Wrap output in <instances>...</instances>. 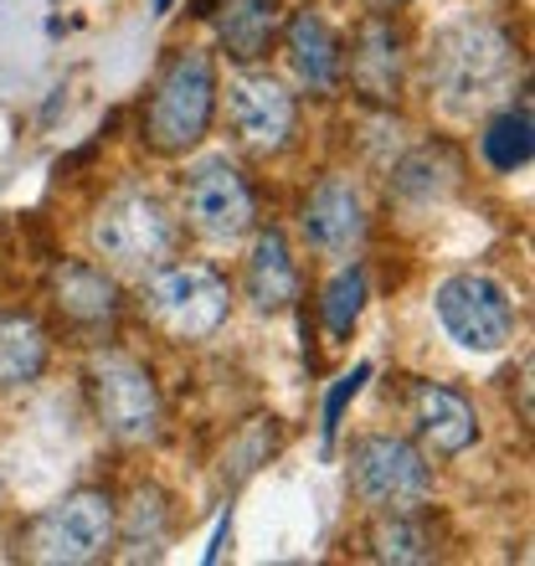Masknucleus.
Here are the masks:
<instances>
[{"label": "nucleus", "mask_w": 535, "mask_h": 566, "mask_svg": "<svg viewBox=\"0 0 535 566\" xmlns=\"http://www.w3.org/2000/svg\"><path fill=\"white\" fill-rule=\"evenodd\" d=\"M366 381H371V366L360 360L356 371H350V376H340V381L329 387V397H325V422H319V432H325V448L335 443V432H340V422H345V407L356 402V397H360V387H366Z\"/></svg>", "instance_id": "25"}, {"label": "nucleus", "mask_w": 535, "mask_h": 566, "mask_svg": "<svg viewBox=\"0 0 535 566\" xmlns=\"http://www.w3.org/2000/svg\"><path fill=\"white\" fill-rule=\"evenodd\" d=\"M93 253L124 279H145L176 253V217L145 186H124L93 217Z\"/></svg>", "instance_id": "2"}, {"label": "nucleus", "mask_w": 535, "mask_h": 566, "mask_svg": "<svg viewBox=\"0 0 535 566\" xmlns=\"http://www.w3.org/2000/svg\"><path fill=\"white\" fill-rule=\"evenodd\" d=\"M350 490L371 515H417L432 494V463L397 432H371L350 443Z\"/></svg>", "instance_id": "5"}, {"label": "nucleus", "mask_w": 535, "mask_h": 566, "mask_svg": "<svg viewBox=\"0 0 535 566\" xmlns=\"http://www.w3.org/2000/svg\"><path fill=\"white\" fill-rule=\"evenodd\" d=\"M366 269L360 263H345L335 279L325 283V298H319V319H325V329L335 335V340H345L350 329H356L360 310H366Z\"/></svg>", "instance_id": "22"}, {"label": "nucleus", "mask_w": 535, "mask_h": 566, "mask_svg": "<svg viewBox=\"0 0 535 566\" xmlns=\"http://www.w3.org/2000/svg\"><path fill=\"white\" fill-rule=\"evenodd\" d=\"M114 541H124V562H160L170 541V500L155 484H139L124 510V525H114Z\"/></svg>", "instance_id": "19"}, {"label": "nucleus", "mask_w": 535, "mask_h": 566, "mask_svg": "<svg viewBox=\"0 0 535 566\" xmlns=\"http://www.w3.org/2000/svg\"><path fill=\"white\" fill-rule=\"evenodd\" d=\"M376 6H407V0H376Z\"/></svg>", "instance_id": "27"}, {"label": "nucleus", "mask_w": 535, "mask_h": 566, "mask_svg": "<svg viewBox=\"0 0 535 566\" xmlns=\"http://www.w3.org/2000/svg\"><path fill=\"white\" fill-rule=\"evenodd\" d=\"M459 155L443 145H422L412 149L407 160H397V170H391V191L407 201V207H438L453 186H459Z\"/></svg>", "instance_id": "18"}, {"label": "nucleus", "mask_w": 535, "mask_h": 566, "mask_svg": "<svg viewBox=\"0 0 535 566\" xmlns=\"http://www.w3.org/2000/svg\"><path fill=\"white\" fill-rule=\"evenodd\" d=\"M52 304H57L62 319L77 329H108L124 310L114 273L98 269V263H83V258H77V263H62V269L52 273Z\"/></svg>", "instance_id": "14"}, {"label": "nucleus", "mask_w": 535, "mask_h": 566, "mask_svg": "<svg viewBox=\"0 0 535 566\" xmlns=\"http://www.w3.org/2000/svg\"><path fill=\"white\" fill-rule=\"evenodd\" d=\"M371 556L391 566H412V562H432V541L412 515H381L371 531Z\"/></svg>", "instance_id": "23"}, {"label": "nucleus", "mask_w": 535, "mask_h": 566, "mask_svg": "<svg viewBox=\"0 0 535 566\" xmlns=\"http://www.w3.org/2000/svg\"><path fill=\"white\" fill-rule=\"evenodd\" d=\"M438 325L448 329V340L479 356H494L515 340V304L490 273H453L438 283L432 294Z\"/></svg>", "instance_id": "9"}, {"label": "nucleus", "mask_w": 535, "mask_h": 566, "mask_svg": "<svg viewBox=\"0 0 535 566\" xmlns=\"http://www.w3.org/2000/svg\"><path fill=\"white\" fill-rule=\"evenodd\" d=\"M242 294H248V304H253L258 314L294 310V298H298V263H294V248H289V238H283L279 227L258 232L253 248H248Z\"/></svg>", "instance_id": "15"}, {"label": "nucleus", "mask_w": 535, "mask_h": 566, "mask_svg": "<svg viewBox=\"0 0 535 566\" xmlns=\"http://www.w3.org/2000/svg\"><path fill=\"white\" fill-rule=\"evenodd\" d=\"M345 73H350L360 98H371V104H391L401 93V36L387 15H371V21L360 27Z\"/></svg>", "instance_id": "16"}, {"label": "nucleus", "mask_w": 535, "mask_h": 566, "mask_svg": "<svg viewBox=\"0 0 535 566\" xmlns=\"http://www.w3.org/2000/svg\"><path fill=\"white\" fill-rule=\"evenodd\" d=\"M283 57H289V73L298 77V88L304 93H314V98L340 93L345 46L319 11H294L289 21H283Z\"/></svg>", "instance_id": "12"}, {"label": "nucleus", "mask_w": 535, "mask_h": 566, "mask_svg": "<svg viewBox=\"0 0 535 566\" xmlns=\"http://www.w3.org/2000/svg\"><path fill=\"white\" fill-rule=\"evenodd\" d=\"M479 149H484V160H490V170H500V176H515V170H525L535 155V129H531V108H500V114H490V124H484V135H479Z\"/></svg>", "instance_id": "21"}, {"label": "nucleus", "mask_w": 535, "mask_h": 566, "mask_svg": "<svg viewBox=\"0 0 535 566\" xmlns=\"http://www.w3.org/2000/svg\"><path fill=\"white\" fill-rule=\"evenodd\" d=\"M88 397L108 438L129 448H145L165 428V402L149 366H139L124 350H93L88 356Z\"/></svg>", "instance_id": "6"}, {"label": "nucleus", "mask_w": 535, "mask_h": 566, "mask_svg": "<svg viewBox=\"0 0 535 566\" xmlns=\"http://www.w3.org/2000/svg\"><path fill=\"white\" fill-rule=\"evenodd\" d=\"M211 114H217V62L207 52H176L165 62L160 83L149 93V114H145V139L160 155H186L207 139Z\"/></svg>", "instance_id": "3"}, {"label": "nucleus", "mask_w": 535, "mask_h": 566, "mask_svg": "<svg viewBox=\"0 0 535 566\" xmlns=\"http://www.w3.org/2000/svg\"><path fill=\"white\" fill-rule=\"evenodd\" d=\"M0 505H6V484H0Z\"/></svg>", "instance_id": "28"}, {"label": "nucleus", "mask_w": 535, "mask_h": 566, "mask_svg": "<svg viewBox=\"0 0 535 566\" xmlns=\"http://www.w3.org/2000/svg\"><path fill=\"white\" fill-rule=\"evenodd\" d=\"M46 371V335L31 314H0V391H21Z\"/></svg>", "instance_id": "20"}, {"label": "nucleus", "mask_w": 535, "mask_h": 566, "mask_svg": "<svg viewBox=\"0 0 535 566\" xmlns=\"http://www.w3.org/2000/svg\"><path fill=\"white\" fill-rule=\"evenodd\" d=\"M119 510L104 490H73L57 505H46L27 531V556L46 566H88L114 552Z\"/></svg>", "instance_id": "7"}, {"label": "nucleus", "mask_w": 535, "mask_h": 566, "mask_svg": "<svg viewBox=\"0 0 535 566\" xmlns=\"http://www.w3.org/2000/svg\"><path fill=\"white\" fill-rule=\"evenodd\" d=\"M412 432L432 459H459L463 448H474L479 418L459 391L422 381V387H412Z\"/></svg>", "instance_id": "13"}, {"label": "nucleus", "mask_w": 535, "mask_h": 566, "mask_svg": "<svg viewBox=\"0 0 535 566\" xmlns=\"http://www.w3.org/2000/svg\"><path fill=\"white\" fill-rule=\"evenodd\" d=\"M304 238H310L314 253L325 258H356L360 242H366V196L350 176H325L304 201Z\"/></svg>", "instance_id": "11"}, {"label": "nucleus", "mask_w": 535, "mask_h": 566, "mask_svg": "<svg viewBox=\"0 0 535 566\" xmlns=\"http://www.w3.org/2000/svg\"><path fill=\"white\" fill-rule=\"evenodd\" d=\"M227 124H232L242 149L279 155L294 145L298 104L273 73H258L253 62H242V73L227 83Z\"/></svg>", "instance_id": "10"}, {"label": "nucleus", "mask_w": 535, "mask_h": 566, "mask_svg": "<svg viewBox=\"0 0 535 566\" xmlns=\"http://www.w3.org/2000/svg\"><path fill=\"white\" fill-rule=\"evenodd\" d=\"M180 207H186V227L211 248H232L258 227L253 186L242 180V170L227 155H207L186 170Z\"/></svg>", "instance_id": "8"}, {"label": "nucleus", "mask_w": 535, "mask_h": 566, "mask_svg": "<svg viewBox=\"0 0 535 566\" xmlns=\"http://www.w3.org/2000/svg\"><path fill=\"white\" fill-rule=\"evenodd\" d=\"M145 310L170 340L196 345L227 325L232 289L207 263H160L155 273H145Z\"/></svg>", "instance_id": "4"}, {"label": "nucleus", "mask_w": 535, "mask_h": 566, "mask_svg": "<svg viewBox=\"0 0 535 566\" xmlns=\"http://www.w3.org/2000/svg\"><path fill=\"white\" fill-rule=\"evenodd\" d=\"M273 443H279V428H273V418H258L253 428L238 438V443L227 448V459H222V463H232V484H242V479L253 474L258 463H268Z\"/></svg>", "instance_id": "24"}, {"label": "nucleus", "mask_w": 535, "mask_h": 566, "mask_svg": "<svg viewBox=\"0 0 535 566\" xmlns=\"http://www.w3.org/2000/svg\"><path fill=\"white\" fill-rule=\"evenodd\" d=\"M201 15L217 21L227 57L258 62L283 27V0H201Z\"/></svg>", "instance_id": "17"}, {"label": "nucleus", "mask_w": 535, "mask_h": 566, "mask_svg": "<svg viewBox=\"0 0 535 566\" xmlns=\"http://www.w3.org/2000/svg\"><path fill=\"white\" fill-rule=\"evenodd\" d=\"M155 11H170V0H155Z\"/></svg>", "instance_id": "26"}, {"label": "nucleus", "mask_w": 535, "mask_h": 566, "mask_svg": "<svg viewBox=\"0 0 535 566\" xmlns=\"http://www.w3.org/2000/svg\"><path fill=\"white\" fill-rule=\"evenodd\" d=\"M515 83V42L490 21H459L432 36L428 46V88L443 114L474 119L490 114Z\"/></svg>", "instance_id": "1"}]
</instances>
